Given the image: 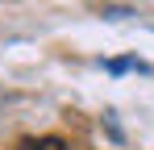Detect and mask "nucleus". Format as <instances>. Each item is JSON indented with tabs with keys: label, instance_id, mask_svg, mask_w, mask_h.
<instances>
[{
	"label": "nucleus",
	"instance_id": "obj_1",
	"mask_svg": "<svg viewBox=\"0 0 154 150\" xmlns=\"http://www.w3.org/2000/svg\"><path fill=\"white\" fill-rule=\"evenodd\" d=\"M21 150H63V138H29V142H21Z\"/></svg>",
	"mask_w": 154,
	"mask_h": 150
},
{
	"label": "nucleus",
	"instance_id": "obj_2",
	"mask_svg": "<svg viewBox=\"0 0 154 150\" xmlns=\"http://www.w3.org/2000/svg\"><path fill=\"white\" fill-rule=\"evenodd\" d=\"M112 75H121V71H129V67H142V63H133V58H112V63H104Z\"/></svg>",
	"mask_w": 154,
	"mask_h": 150
}]
</instances>
